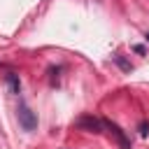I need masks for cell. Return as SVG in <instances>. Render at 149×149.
<instances>
[{
	"mask_svg": "<svg viewBox=\"0 0 149 149\" xmlns=\"http://www.w3.org/2000/svg\"><path fill=\"white\" fill-rule=\"evenodd\" d=\"M16 116H19V123H21L23 130H35V128H37V116H35V112H33L26 102H19Z\"/></svg>",
	"mask_w": 149,
	"mask_h": 149,
	"instance_id": "6da1fadb",
	"label": "cell"
},
{
	"mask_svg": "<svg viewBox=\"0 0 149 149\" xmlns=\"http://www.w3.org/2000/svg\"><path fill=\"white\" fill-rule=\"evenodd\" d=\"M77 128H81L86 133H100L102 130V119H98V116H81L77 121Z\"/></svg>",
	"mask_w": 149,
	"mask_h": 149,
	"instance_id": "7a4b0ae2",
	"label": "cell"
},
{
	"mask_svg": "<svg viewBox=\"0 0 149 149\" xmlns=\"http://www.w3.org/2000/svg\"><path fill=\"white\" fill-rule=\"evenodd\" d=\"M102 128H107V130H109V133H112V135L119 140V144H121L123 149H130V142L126 140V135L121 133V128H119L116 123H112V121H102Z\"/></svg>",
	"mask_w": 149,
	"mask_h": 149,
	"instance_id": "3957f363",
	"label": "cell"
},
{
	"mask_svg": "<svg viewBox=\"0 0 149 149\" xmlns=\"http://www.w3.org/2000/svg\"><path fill=\"white\" fill-rule=\"evenodd\" d=\"M7 84H9V88H12L14 93H19V88H21V81L16 79V74H7Z\"/></svg>",
	"mask_w": 149,
	"mask_h": 149,
	"instance_id": "277c9868",
	"label": "cell"
},
{
	"mask_svg": "<svg viewBox=\"0 0 149 149\" xmlns=\"http://www.w3.org/2000/svg\"><path fill=\"white\" fill-rule=\"evenodd\" d=\"M147 40H149V33H147Z\"/></svg>",
	"mask_w": 149,
	"mask_h": 149,
	"instance_id": "5b68a950",
	"label": "cell"
}]
</instances>
